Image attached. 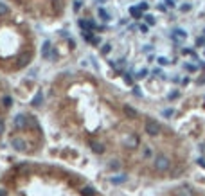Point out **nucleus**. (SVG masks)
Here are the masks:
<instances>
[{"instance_id":"nucleus-1","label":"nucleus","mask_w":205,"mask_h":196,"mask_svg":"<svg viewBox=\"0 0 205 196\" xmlns=\"http://www.w3.org/2000/svg\"><path fill=\"white\" fill-rule=\"evenodd\" d=\"M45 112L65 139L106 160L112 171H121L135 155L151 164L157 157L153 146L142 142L148 133L139 131V124L146 122L140 112L90 70L58 72L45 90Z\"/></svg>"},{"instance_id":"nucleus-2","label":"nucleus","mask_w":205,"mask_h":196,"mask_svg":"<svg viewBox=\"0 0 205 196\" xmlns=\"http://www.w3.org/2000/svg\"><path fill=\"white\" fill-rule=\"evenodd\" d=\"M0 196H97V191L58 164L20 160L0 176Z\"/></svg>"},{"instance_id":"nucleus-3","label":"nucleus","mask_w":205,"mask_h":196,"mask_svg":"<svg viewBox=\"0 0 205 196\" xmlns=\"http://www.w3.org/2000/svg\"><path fill=\"white\" fill-rule=\"evenodd\" d=\"M38 58L32 22L0 0V77L25 72Z\"/></svg>"},{"instance_id":"nucleus-4","label":"nucleus","mask_w":205,"mask_h":196,"mask_svg":"<svg viewBox=\"0 0 205 196\" xmlns=\"http://www.w3.org/2000/svg\"><path fill=\"white\" fill-rule=\"evenodd\" d=\"M5 139L18 153L23 155H36L45 146L43 128L31 113H18L16 117H11Z\"/></svg>"},{"instance_id":"nucleus-5","label":"nucleus","mask_w":205,"mask_h":196,"mask_svg":"<svg viewBox=\"0 0 205 196\" xmlns=\"http://www.w3.org/2000/svg\"><path fill=\"white\" fill-rule=\"evenodd\" d=\"M27 20L52 25L65 18L72 0H2Z\"/></svg>"},{"instance_id":"nucleus-6","label":"nucleus","mask_w":205,"mask_h":196,"mask_svg":"<svg viewBox=\"0 0 205 196\" xmlns=\"http://www.w3.org/2000/svg\"><path fill=\"white\" fill-rule=\"evenodd\" d=\"M11 113H13V94H11V86L4 81V77H0V146L7 135V126L11 121Z\"/></svg>"},{"instance_id":"nucleus-7","label":"nucleus","mask_w":205,"mask_h":196,"mask_svg":"<svg viewBox=\"0 0 205 196\" xmlns=\"http://www.w3.org/2000/svg\"><path fill=\"white\" fill-rule=\"evenodd\" d=\"M153 169L157 173H167L171 169V160L166 155H157L153 160Z\"/></svg>"},{"instance_id":"nucleus-8","label":"nucleus","mask_w":205,"mask_h":196,"mask_svg":"<svg viewBox=\"0 0 205 196\" xmlns=\"http://www.w3.org/2000/svg\"><path fill=\"white\" fill-rule=\"evenodd\" d=\"M193 9V4H182L180 5V13H189Z\"/></svg>"},{"instance_id":"nucleus-9","label":"nucleus","mask_w":205,"mask_h":196,"mask_svg":"<svg viewBox=\"0 0 205 196\" xmlns=\"http://www.w3.org/2000/svg\"><path fill=\"white\" fill-rule=\"evenodd\" d=\"M205 45V36H198L196 38V47H203Z\"/></svg>"},{"instance_id":"nucleus-10","label":"nucleus","mask_w":205,"mask_h":196,"mask_svg":"<svg viewBox=\"0 0 205 196\" xmlns=\"http://www.w3.org/2000/svg\"><path fill=\"white\" fill-rule=\"evenodd\" d=\"M178 196H193V193H189V191L182 189V191H178Z\"/></svg>"},{"instance_id":"nucleus-11","label":"nucleus","mask_w":205,"mask_h":196,"mask_svg":"<svg viewBox=\"0 0 205 196\" xmlns=\"http://www.w3.org/2000/svg\"><path fill=\"white\" fill-rule=\"evenodd\" d=\"M198 68H205V61H203V59H198Z\"/></svg>"},{"instance_id":"nucleus-12","label":"nucleus","mask_w":205,"mask_h":196,"mask_svg":"<svg viewBox=\"0 0 205 196\" xmlns=\"http://www.w3.org/2000/svg\"><path fill=\"white\" fill-rule=\"evenodd\" d=\"M175 97H178V92H173V94H169V99H175Z\"/></svg>"},{"instance_id":"nucleus-13","label":"nucleus","mask_w":205,"mask_h":196,"mask_svg":"<svg viewBox=\"0 0 205 196\" xmlns=\"http://www.w3.org/2000/svg\"><path fill=\"white\" fill-rule=\"evenodd\" d=\"M198 164H200L202 167H205V158H200V160H198Z\"/></svg>"},{"instance_id":"nucleus-14","label":"nucleus","mask_w":205,"mask_h":196,"mask_svg":"<svg viewBox=\"0 0 205 196\" xmlns=\"http://www.w3.org/2000/svg\"><path fill=\"white\" fill-rule=\"evenodd\" d=\"M203 36H205V29H203Z\"/></svg>"}]
</instances>
